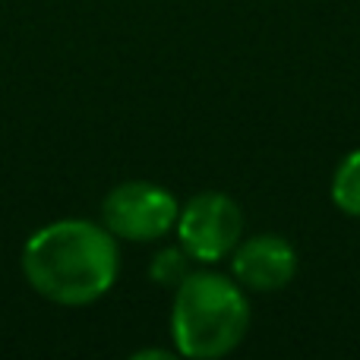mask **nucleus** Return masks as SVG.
Instances as JSON below:
<instances>
[{"instance_id":"nucleus-1","label":"nucleus","mask_w":360,"mask_h":360,"mask_svg":"<svg viewBox=\"0 0 360 360\" xmlns=\"http://www.w3.org/2000/svg\"><path fill=\"white\" fill-rule=\"evenodd\" d=\"M117 243L108 228L86 218H60L25 240L22 275L41 297L60 307H86L117 278Z\"/></svg>"},{"instance_id":"nucleus-2","label":"nucleus","mask_w":360,"mask_h":360,"mask_svg":"<svg viewBox=\"0 0 360 360\" xmlns=\"http://www.w3.org/2000/svg\"><path fill=\"white\" fill-rule=\"evenodd\" d=\"M250 329L247 294L218 272H190L177 285L171 335L177 354L196 360L224 357Z\"/></svg>"},{"instance_id":"nucleus-3","label":"nucleus","mask_w":360,"mask_h":360,"mask_svg":"<svg viewBox=\"0 0 360 360\" xmlns=\"http://www.w3.org/2000/svg\"><path fill=\"white\" fill-rule=\"evenodd\" d=\"M180 205L165 186L146 184V180H127L117 184L101 202L105 228L114 237L133 243H149L171 234L177 224Z\"/></svg>"},{"instance_id":"nucleus-4","label":"nucleus","mask_w":360,"mask_h":360,"mask_svg":"<svg viewBox=\"0 0 360 360\" xmlns=\"http://www.w3.org/2000/svg\"><path fill=\"white\" fill-rule=\"evenodd\" d=\"M174 231L190 259L221 262L240 240L243 215L224 193H199L180 209Z\"/></svg>"},{"instance_id":"nucleus-5","label":"nucleus","mask_w":360,"mask_h":360,"mask_svg":"<svg viewBox=\"0 0 360 360\" xmlns=\"http://www.w3.org/2000/svg\"><path fill=\"white\" fill-rule=\"evenodd\" d=\"M234 278L250 291H281L291 285L294 272H297V253L294 247L278 234H259L250 237L247 243L234 250Z\"/></svg>"},{"instance_id":"nucleus-6","label":"nucleus","mask_w":360,"mask_h":360,"mask_svg":"<svg viewBox=\"0 0 360 360\" xmlns=\"http://www.w3.org/2000/svg\"><path fill=\"white\" fill-rule=\"evenodd\" d=\"M332 202L351 218H360V149L348 152L332 174Z\"/></svg>"},{"instance_id":"nucleus-7","label":"nucleus","mask_w":360,"mask_h":360,"mask_svg":"<svg viewBox=\"0 0 360 360\" xmlns=\"http://www.w3.org/2000/svg\"><path fill=\"white\" fill-rule=\"evenodd\" d=\"M190 275V256H186L184 247H171V250H162V253L152 259L149 266V278L162 288H174Z\"/></svg>"},{"instance_id":"nucleus-8","label":"nucleus","mask_w":360,"mask_h":360,"mask_svg":"<svg viewBox=\"0 0 360 360\" xmlns=\"http://www.w3.org/2000/svg\"><path fill=\"white\" fill-rule=\"evenodd\" d=\"M139 360H143V357H162V360H168V357H174V354H171V351H139V354H136Z\"/></svg>"}]
</instances>
